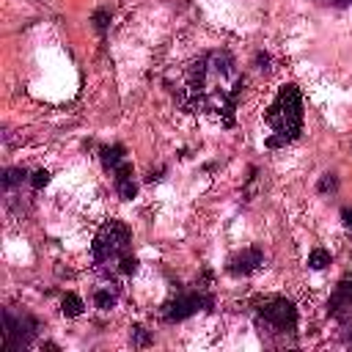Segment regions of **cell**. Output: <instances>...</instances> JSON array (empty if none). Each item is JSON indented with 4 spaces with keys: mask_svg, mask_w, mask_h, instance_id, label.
Wrapping results in <instances>:
<instances>
[{
    "mask_svg": "<svg viewBox=\"0 0 352 352\" xmlns=\"http://www.w3.org/2000/svg\"><path fill=\"white\" fill-rule=\"evenodd\" d=\"M129 248H132V231L126 228V223L107 220V223L99 226V231L94 236L91 256H94V264L99 270L116 272L118 264H121V258L129 256Z\"/></svg>",
    "mask_w": 352,
    "mask_h": 352,
    "instance_id": "cell-4",
    "label": "cell"
},
{
    "mask_svg": "<svg viewBox=\"0 0 352 352\" xmlns=\"http://www.w3.org/2000/svg\"><path fill=\"white\" fill-rule=\"evenodd\" d=\"M253 319L261 336L278 344H292L297 336V308L289 297L267 294L253 300Z\"/></svg>",
    "mask_w": 352,
    "mask_h": 352,
    "instance_id": "cell-3",
    "label": "cell"
},
{
    "mask_svg": "<svg viewBox=\"0 0 352 352\" xmlns=\"http://www.w3.org/2000/svg\"><path fill=\"white\" fill-rule=\"evenodd\" d=\"M47 182H50V173H47V170H36V173H33V179H30V184H33L36 190H38V187H44Z\"/></svg>",
    "mask_w": 352,
    "mask_h": 352,
    "instance_id": "cell-17",
    "label": "cell"
},
{
    "mask_svg": "<svg viewBox=\"0 0 352 352\" xmlns=\"http://www.w3.org/2000/svg\"><path fill=\"white\" fill-rule=\"evenodd\" d=\"M261 264H264V253H261L258 248H245V250H239V253H234V256L228 258L226 270H228L231 275H250V272H256Z\"/></svg>",
    "mask_w": 352,
    "mask_h": 352,
    "instance_id": "cell-8",
    "label": "cell"
},
{
    "mask_svg": "<svg viewBox=\"0 0 352 352\" xmlns=\"http://www.w3.org/2000/svg\"><path fill=\"white\" fill-rule=\"evenodd\" d=\"M327 264H330V253L327 250H322V248L311 250V256H308V267L311 270H324Z\"/></svg>",
    "mask_w": 352,
    "mask_h": 352,
    "instance_id": "cell-12",
    "label": "cell"
},
{
    "mask_svg": "<svg viewBox=\"0 0 352 352\" xmlns=\"http://www.w3.org/2000/svg\"><path fill=\"white\" fill-rule=\"evenodd\" d=\"M94 22H96V28H99V30H104V28H107V22H110V11L99 8V11L94 14Z\"/></svg>",
    "mask_w": 352,
    "mask_h": 352,
    "instance_id": "cell-16",
    "label": "cell"
},
{
    "mask_svg": "<svg viewBox=\"0 0 352 352\" xmlns=\"http://www.w3.org/2000/svg\"><path fill=\"white\" fill-rule=\"evenodd\" d=\"M116 300H118V292L110 289V286H99V289L94 292V302H96V308H102V311H110V308L116 305Z\"/></svg>",
    "mask_w": 352,
    "mask_h": 352,
    "instance_id": "cell-10",
    "label": "cell"
},
{
    "mask_svg": "<svg viewBox=\"0 0 352 352\" xmlns=\"http://www.w3.org/2000/svg\"><path fill=\"white\" fill-rule=\"evenodd\" d=\"M267 124L272 129V138L267 140L270 148L292 143L302 132V94L294 82H283L267 107Z\"/></svg>",
    "mask_w": 352,
    "mask_h": 352,
    "instance_id": "cell-2",
    "label": "cell"
},
{
    "mask_svg": "<svg viewBox=\"0 0 352 352\" xmlns=\"http://www.w3.org/2000/svg\"><path fill=\"white\" fill-rule=\"evenodd\" d=\"M341 217H344V226H349V228H352V209H349V206H344V209H341Z\"/></svg>",
    "mask_w": 352,
    "mask_h": 352,
    "instance_id": "cell-18",
    "label": "cell"
},
{
    "mask_svg": "<svg viewBox=\"0 0 352 352\" xmlns=\"http://www.w3.org/2000/svg\"><path fill=\"white\" fill-rule=\"evenodd\" d=\"M239 91L242 74L236 69V60L226 50H212L187 66L179 102L192 113H212L231 124Z\"/></svg>",
    "mask_w": 352,
    "mask_h": 352,
    "instance_id": "cell-1",
    "label": "cell"
},
{
    "mask_svg": "<svg viewBox=\"0 0 352 352\" xmlns=\"http://www.w3.org/2000/svg\"><path fill=\"white\" fill-rule=\"evenodd\" d=\"M132 344L135 346H146V344H151V336L143 327H132Z\"/></svg>",
    "mask_w": 352,
    "mask_h": 352,
    "instance_id": "cell-15",
    "label": "cell"
},
{
    "mask_svg": "<svg viewBox=\"0 0 352 352\" xmlns=\"http://www.w3.org/2000/svg\"><path fill=\"white\" fill-rule=\"evenodd\" d=\"M327 314L338 324L352 327V272L341 275V280L336 283V292L327 300Z\"/></svg>",
    "mask_w": 352,
    "mask_h": 352,
    "instance_id": "cell-7",
    "label": "cell"
},
{
    "mask_svg": "<svg viewBox=\"0 0 352 352\" xmlns=\"http://www.w3.org/2000/svg\"><path fill=\"white\" fill-rule=\"evenodd\" d=\"M25 179H28L25 170H19V168H8V170L3 173V187H14V184H19V182H25Z\"/></svg>",
    "mask_w": 352,
    "mask_h": 352,
    "instance_id": "cell-13",
    "label": "cell"
},
{
    "mask_svg": "<svg viewBox=\"0 0 352 352\" xmlns=\"http://www.w3.org/2000/svg\"><path fill=\"white\" fill-rule=\"evenodd\" d=\"M3 322H6V330H3V346H6V352L25 349V346L36 338L38 322H36L30 314L6 308V311H3Z\"/></svg>",
    "mask_w": 352,
    "mask_h": 352,
    "instance_id": "cell-5",
    "label": "cell"
},
{
    "mask_svg": "<svg viewBox=\"0 0 352 352\" xmlns=\"http://www.w3.org/2000/svg\"><path fill=\"white\" fill-rule=\"evenodd\" d=\"M214 308V297L206 292H184L173 300H168L162 305V319L165 322H182L198 311H212Z\"/></svg>",
    "mask_w": 352,
    "mask_h": 352,
    "instance_id": "cell-6",
    "label": "cell"
},
{
    "mask_svg": "<svg viewBox=\"0 0 352 352\" xmlns=\"http://www.w3.org/2000/svg\"><path fill=\"white\" fill-rule=\"evenodd\" d=\"M316 3H324V6H349L352 0H316Z\"/></svg>",
    "mask_w": 352,
    "mask_h": 352,
    "instance_id": "cell-19",
    "label": "cell"
},
{
    "mask_svg": "<svg viewBox=\"0 0 352 352\" xmlns=\"http://www.w3.org/2000/svg\"><path fill=\"white\" fill-rule=\"evenodd\" d=\"M99 154H102V162H104V168H107V170L118 168V165L126 160V154H124V146H118V143H116V146H104Z\"/></svg>",
    "mask_w": 352,
    "mask_h": 352,
    "instance_id": "cell-9",
    "label": "cell"
},
{
    "mask_svg": "<svg viewBox=\"0 0 352 352\" xmlns=\"http://www.w3.org/2000/svg\"><path fill=\"white\" fill-rule=\"evenodd\" d=\"M333 190H338V179L336 173H324L319 182V192H333Z\"/></svg>",
    "mask_w": 352,
    "mask_h": 352,
    "instance_id": "cell-14",
    "label": "cell"
},
{
    "mask_svg": "<svg viewBox=\"0 0 352 352\" xmlns=\"http://www.w3.org/2000/svg\"><path fill=\"white\" fill-rule=\"evenodd\" d=\"M344 341H346V344L352 346V333H346V338H344Z\"/></svg>",
    "mask_w": 352,
    "mask_h": 352,
    "instance_id": "cell-20",
    "label": "cell"
},
{
    "mask_svg": "<svg viewBox=\"0 0 352 352\" xmlns=\"http://www.w3.org/2000/svg\"><path fill=\"white\" fill-rule=\"evenodd\" d=\"M60 305H63L60 311H63L66 316H80V314H82V308H85V305H82V300H80L77 294H72V292H69V294H63V302H60Z\"/></svg>",
    "mask_w": 352,
    "mask_h": 352,
    "instance_id": "cell-11",
    "label": "cell"
}]
</instances>
